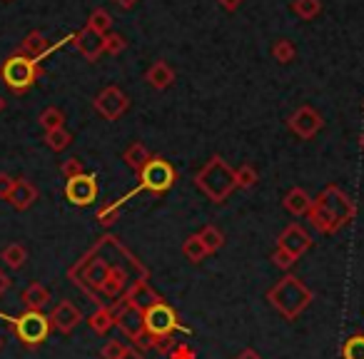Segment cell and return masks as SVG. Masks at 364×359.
I'll return each mask as SVG.
<instances>
[{
  "instance_id": "1",
  "label": "cell",
  "mask_w": 364,
  "mask_h": 359,
  "mask_svg": "<svg viewBox=\"0 0 364 359\" xmlns=\"http://www.w3.org/2000/svg\"><path fill=\"white\" fill-rule=\"evenodd\" d=\"M125 245L115 237V235H102L70 269H68V279L87 294L95 307H102V284L107 279V272L115 264V259L125 252Z\"/></svg>"
},
{
  "instance_id": "2",
  "label": "cell",
  "mask_w": 364,
  "mask_h": 359,
  "mask_svg": "<svg viewBox=\"0 0 364 359\" xmlns=\"http://www.w3.org/2000/svg\"><path fill=\"white\" fill-rule=\"evenodd\" d=\"M357 215V205L354 200L344 193L337 185H327L317 198L312 200V210H309L307 220L317 232L334 235L342 227H347Z\"/></svg>"
},
{
  "instance_id": "3",
  "label": "cell",
  "mask_w": 364,
  "mask_h": 359,
  "mask_svg": "<svg viewBox=\"0 0 364 359\" xmlns=\"http://www.w3.org/2000/svg\"><path fill=\"white\" fill-rule=\"evenodd\" d=\"M314 294L297 274H284L279 282H274L267 289V302L282 314L287 322H294L304 309L312 304Z\"/></svg>"
},
{
  "instance_id": "4",
  "label": "cell",
  "mask_w": 364,
  "mask_h": 359,
  "mask_svg": "<svg viewBox=\"0 0 364 359\" xmlns=\"http://www.w3.org/2000/svg\"><path fill=\"white\" fill-rule=\"evenodd\" d=\"M195 188L210 200V203L220 205L237 190L235 183V170L228 165V160H223L220 155H213L203 165V170L195 175Z\"/></svg>"
},
{
  "instance_id": "5",
  "label": "cell",
  "mask_w": 364,
  "mask_h": 359,
  "mask_svg": "<svg viewBox=\"0 0 364 359\" xmlns=\"http://www.w3.org/2000/svg\"><path fill=\"white\" fill-rule=\"evenodd\" d=\"M175 167L170 165V162L165 160V157L160 155H152L150 160H147V165L142 167L140 172H137V180L140 183L135 185V188L130 190V193H125L122 198H117L115 203H110L115 210H122V205L130 203L135 195L140 193H152V195H165L167 190L175 185Z\"/></svg>"
},
{
  "instance_id": "6",
  "label": "cell",
  "mask_w": 364,
  "mask_h": 359,
  "mask_svg": "<svg viewBox=\"0 0 364 359\" xmlns=\"http://www.w3.org/2000/svg\"><path fill=\"white\" fill-rule=\"evenodd\" d=\"M0 319H6L8 327L13 329L18 342H21L26 349H38L48 337H50V329H53L48 314L36 312V309H26V312L18 314V317H11V314L0 312Z\"/></svg>"
},
{
  "instance_id": "7",
  "label": "cell",
  "mask_w": 364,
  "mask_h": 359,
  "mask_svg": "<svg viewBox=\"0 0 364 359\" xmlns=\"http://www.w3.org/2000/svg\"><path fill=\"white\" fill-rule=\"evenodd\" d=\"M43 75H46L43 65H38L33 58L23 55V53H16V55L6 58L3 65H0V80L6 82L8 90L16 92V95L28 92Z\"/></svg>"
},
{
  "instance_id": "8",
  "label": "cell",
  "mask_w": 364,
  "mask_h": 359,
  "mask_svg": "<svg viewBox=\"0 0 364 359\" xmlns=\"http://www.w3.org/2000/svg\"><path fill=\"white\" fill-rule=\"evenodd\" d=\"M110 309L115 312V327L120 329L135 347L152 349V337L145 332V312H142V309L130 304L125 297L115 299V302L110 304Z\"/></svg>"
},
{
  "instance_id": "9",
  "label": "cell",
  "mask_w": 364,
  "mask_h": 359,
  "mask_svg": "<svg viewBox=\"0 0 364 359\" xmlns=\"http://www.w3.org/2000/svg\"><path fill=\"white\" fill-rule=\"evenodd\" d=\"M145 332L150 337H167V334H190V327L180 322V314L170 307L167 302H160L145 312Z\"/></svg>"
},
{
  "instance_id": "10",
  "label": "cell",
  "mask_w": 364,
  "mask_h": 359,
  "mask_svg": "<svg viewBox=\"0 0 364 359\" xmlns=\"http://www.w3.org/2000/svg\"><path fill=\"white\" fill-rule=\"evenodd\" d=\"M92 107H95V112L102 117V120L115 122L130 110V97H127L117 85H110V87H105V90L97 92L95 100H92Z\"/></svg>"
},
{
  "instance_id": "11",
  "label": "cell",
  "mask_w": 364,
  "mask_h": 359,
  "mask_svg": "<svg viewBox=\"0 0 364 359\" xmlns=\"http://www.w3.org/2000/svg\"><path fill=\"white\" fill-rule=\"evenodd\" d=\"M287 127L302 140H312L319 130L324 127V120L312 105H302L287 117Z\"/></svg>"
},
{
  "instance_id": "12",
  "label": "cell",
  "mask_w": 364,
  "mask_h": 359,
  "mask_svg": "<svg viewBox=\"0 0 364 359\" xmlns=\"http://www.w3.org/2000/svg\"><path fill=\"white\" fill-rule=\"evenodd\" d=\"M312 245H314L312 235H309L307 230L297 223L287 225L277 237V247L284 250V252H289L294 259H299L302 254H307L309 250H312Z\"/></svg>"
},
{
  "instance_id": "13",
  "label": "cell",
  "mask_w": 364,
  "mask_h": 359,
  "mask_svg": "<svg viewBox=\"0 0 364 359\" xmlns=\"http://www.w3.org/2000/svg\"><path fill=\"white\" fill-rule=\"evenodd\" d=\"M65 198L70 200L73 205H77V208H87V205L95 203V198H97L95 175L82 172V175H77V177H70L65 183Z\"/></svg>"
},
{
  "instance_id": "14",
  "label": "cell",
  "mask_w": 364,
  "mask_h": 359,
  "mask_svg": "<svg viewBox=\"0 0 364 359\" xmlns=\"http://www.w3.org/2000/svg\"><path fill=\"white\" fill-rule=\"evenodd\" d=\"M48 319H50L53 329H58L60 334H70L73 329L82 322V312L70 302V299H63V302H58L55 307H53V312L48 314Z\"/></svg>"
},
{
  "instance_id": "15",
  "label": "cell",
  "mask_w": 364,
  "mask_h": 359,
  "mask_svg": "<svg viewBox=\"0 0 364 359\" xmlns=\"http://www.w3.org/2000/svg\"><path fill=\"white\" fill-rule=\"evenodd\" d=\"M70 43L75 45V50L80 53L82 58H85L87 63H97V58L102 55V36H97L95 31H90V28H82V31L73 33Z\"/></svg>"
},
{
  "instance_id": "16",
  "label": "cell",
  "mask_w": 364,
  "mask_h": 359,
  "mask_svg": "<svg viewBox=\"0 0 364 359\" xmlns=\"http://www.w3.org/2000/svg\"><path fill=\"white\" fill-rule=\"evenodd\" d=\"M125 299L130 304H135L137 309H142V312H147V309L155 307V304L165 302V299H162L160 294H157L155 289L150 287V282H147V279H137V282L132 284L130 289H127Z\"/></svg>"
},
{
  "instance_id": "17",
  "label": "cell",
  "mask_w": 364,
  "mask_h": 359,
  "mask_svg": "<svg viewBox=\"0 0 364 359\" xmlns=\"http://www.w3.org/2000/svg\"><path fill=\"white\" fill-rule=\"evenodd\" d=\"M36 200H38V188H36V185H33L31 180H26V177L16 180V190H13V195H11V200H8V203H11L18 213H26V210H31L33 205H36Z\"/></svg>"
},
{
  "instance_id": "18",
  "label": "cell",
  "mask_w": 364,
  "mask_h": 359,
  "mask_svg": "<svg viewBox=\"0 0 364 359\" xmlns=\"http://www.w3.org/2000/svg\"><path fill=\"white\" fill-rule=\"evenodd\" d=\"M312 200L314 198H309V193L304 188H292L287 195H284L282 205L289 215H294V218H307L309 210H312Z\"/></svg>"
},
{
  "instance_id": "19",
  "label": "cell",
  "mask_w": 364,
  "mask_h": 359,
  "mask_svg": "<svg viewBox=\"0 0 364 359\" xmlns=\"http://www.w3.org/2000/svg\"><path fill=\"white\" fill-rule=\"evenodd\" d=\"M145 80L150 82V87H155V90H167V87L175 82V70H172L165 60H155L147 68Z\"/></svg>"
},
{
  "instance_id": "20",
  "label": "cell",
  "mask_w": 364,
  "mask_h": 359,
  "mask_svg": "<svg viewBox=\"0 0 364 359\" xmlns=\"http://www.w3.org/2000/svg\"><path fill=\"white\" fill-rule=\"evenodd\" d=\"M21 299H23V304H26L28 309L43 312V307L50 302V289L43 287L41 282H33V284H28V287L23 289V297Z\"/></svg>"
},
{
  "instance_id": "21",
  "label": "cell",
  "mask_w": 364,
  "mask_h": 359,
  "mask_svg": "<svg viewBox=\"0 0 364 359\" xmlns=\"http://www.w3.org/2000/svg\"><path fill=\"white\" fill-rule=\"evenodd\" d=\"M87 324H90V329L95 334H107L112 327H115V312H112L107 304H102V307H95V312L87 317Z\"/></svg>"
},
{
  "instance_id": "22",
  "label": "cell",
  "mask_w": 364,
  "mask_h": 359,
  "mask_svg": "<svg viewBox=\"0 0 364 359\" xmlns=\"http://www.w3.org/2000/svg\"><path fill=\"white\" fill-rule=\"evenodd\" d=\"M150 157H152L150 150H147L142 142H132V145L122 152V160H125V165L130 167V170H135V172H140L142 167L147 165V160H150Z\"/></svg>"
},
{
  "instance_id": "23",
  "label": "cell",
  "mask_w": 364,
  "mask_h": 359,
  "mask_svg": "<svg viewBox=\"0 0 364 359\" xmlns=\"http://www.w3.org/2000/svg\"><path fill=\"white\" fill-rule=\"evenodd\" d=\"M182 254H185V257H188L193 264H198V262H203V259L210 257L208 247L203 245L200 235H190V237L185 240V242H182Z\"/></svg>"
},
{
  "instance_id": "24",
  "label": "cell",
  "mask_w": 364,
  "mask_h": 359,
  "mask_svg": "<svg viewBox=\"0 0 364 359\" xmlns=\"http://www.w3.org/2000/svg\"><path fill=\"white\" fill-rule=\"evenodd\" d=\"M0 257H3V262H6L11 269H21L23 264L28 262V250L23 247V245L13 242V245H8V247L0 250Z\"/></svg>"
},
{
  "instance_id": "25",
  "label": "cell",
  "mask_w": 364,
  "mask_h": 359,
  "mask_svg": "<svg viewBox=\"0 0 364 359\" xmlns=\"http://www.w3.org/2000/svg\"><path fill=\"white\" fill-rule=\"evenodd\" d=\"M200 240H203V245L208 247V252L210 254H215L218 250H223V245H225V235H223V230H218L215 225H205L203 230H200Z\"/></svg>"
},
{
  "instance_id": "26",
  "label": "cell",
  "mask_w": 364,
  "mask_h": 359,
  "mask_svg": "<svg viewBox=\"0 0 364 359\" xmlns=\"http://www.w3.org/2000/svg\"><path fill=\"white\" fill-rule=\"evenodd\" d=\"M292 13L299 21H312L322 13V0H292Z\"/></svg>"
},
{
  "instance_id": "27",
  "label": "cell",
  "mask_w": 364,
  "mask_h": 359,
  "mask_svg": "<svg viewBox=\"0 0 364 359\" xmlns=\"http://www.w3.org/2000/svg\"><path fill=\"white\" fill-rule=\"evenodd\" d=\"M87 28L95 31L97 36H107L112 28V16L105 11V8H95V11L90 13V18H87Z\"/></svg>"
},
{
  "instance_id": "28",
  "label": "cell",
  "mask_w": 364,
  "mask_h": 359,
  "mask_svg": "<svg viewBox=\"0 0 364 359\" xmlns=\"http://www.w3.org/2000/svg\"><path fill=\"white\" fill-rule=\"evenodd\" d=\"M46 145L50 147L53 152H63L73 145V135L65 130V127H58V130L46 132Z\"/></svg>"
},
{
  "instance_id": "29",
  "label": "cell",
  "mask_w": 364,
  "mask_h": 359,
  "mask_svg": "<svg viewBox=\"0 0 364 359\" xmlns=\"http://www.w3.org/2000/svg\"><path fill=\"white\" fill-rule=\"evenodd\" d=\"M38 120H41V127L46 132H50V130H58V127H63L65 125V115H63V110L60 107H46V110L41 112V117H38Z\"/></svg>"
},
{
  "instance_id": "30",
  "label": "cell",
  "mask_w": 364,
  "mask_h": 359,
  "mask_svg": "<svg viewBox=\"0 0 364 359\" xmlns=\"http://www.w3.org/2000/svg\"><path fill=\"white\" fill-rule=\"evenodd\" d=\"M294 55H297V48H294L292 41H287V38H279V41H274L272 45V58L277 63H282V65H287V63L294 60Z\"/></svg>"
},
{
  "instance_id": "31",
  "label": "cell",
  "mask_w": 364,
  "mask_h": 359,
  "mask_svg": "<svg viewBox=\"0 0 364 359\" xmlns=\"http://www.w3.org/2000/svg\"><path fill=\"white\" fill-rule=\"evenodd\" d=\"M257 180H259V175L252 165H242L235 170V183H237L240 190H252L255 185H257Z\"/></svg>"
},
{
  "instance_id": "32",
  "label": "cell",
  "mask_w": 364,
  "mask_h": 359,
  "mask_svg": "<svg viewBox=\"0 0 364 359\" xmlns=\"http://www.w3.org/2000/svg\"><path fill=\"white\" fill-rule=\"evenodd\" d=\"M342 359H364V334H352L342 344Z\"/></svg>"
},
{
  "instance_id": "33",
  "label": "cell",
  "mask_w": 364,
  "mask_h": 359,
  "mask_svg": "<svg viewBox=\"0 0 364 359\" xmlns=\"http://www.w3.org/2000/svg\"><path fill=\"white\" fill-rule=\"evenodd\" d=\"M125 48H127V41L120 33H107V36H102V50H105L107 55H120Z\"/></svg>"
},
{
  "instance_id": "34",
  "label": "cell",
  "mask_w": 364,
  "mask_h": 359,
  "mask_svg": "<svg viewBox=\"0 0 364 359\" xmlns=\"http://www.w3.org/2000/svg\"><path fill=\"white\" fill-rule=\"evenodd\" d=\"M177 347L175 334H167V337H152V349L162 357H170V352Z\"/></svg>"
},
{
  "instance_id": "35",
  "label": "cell",
  "mask_w": 364,
  "mask_h": 359,
  "mask_svg": "<svg viewBox=\"0 0 364 359\" xmlns=\"http://www.w3.org/2000/svg\"><path fill=\"white\" fill-rule=\"evenodd\" d=\"M60 172L65 175V180H70V177L82 175V172H85V167H82L80 157H68V160L60 162Z\"/></svg>"
},
{
  "instance_id": "36",
  "label": "cell",
  "mask_w": 364,
  "mask_h": 359,
  "mask_svg": "<svg viewBox=\"0 0 364 359\" xmlns=\"http://www.w3.org/2000/svg\"><path fill=\"white\" fill-rule=\"evenodd\" d=\"M272 264L274 267H279V269H284V272H289V269L297 264V259L292 257L289 252H284V250H279V247H274V252H272Z\"/></svg>"
},
{
  "instance_id": "37",
  "label": "cell",
  "mask_w": 364,
  "mask_h": 359,
  "mask_svg": "<svg viewBox=\"0 0 364 359\" xmlns=\"http://www.w3.org/2000/svg\"><path fill=\"white\" fill-rule=\"evenodd\" d=\"M125 352H127L125 344L117 342V339H110V342L100 349V357L102 359H122V354H125Z\"/></svg>"
},
{
  "instance_id": "38",
  "label": "cell",
  "mask_w": 364,
  "mask_h": 359,
  "mask_svg": "<svg viewBox=\"0 0 364 359\" xmlns=\"http://www.w3.org/2000/svg\"><path fill=\"white\" fill-rule=\"evenodd\" d=\"M117 220H120V210H115L112 205H105V208L97 210V223H100L102 227H112Z\"/></svg>"
},
{
  "instance_id": "39",
  "label": "cell",
  "mask_w": 364,
  "mask_h": 359,
  "mask_svg": "<svg viewBox=\"0 0 364 359\" xmlns=\"http://www.w3.org/2000/svg\"><path fill=\"white\" fill-rule=\"evenodd\" d=\"M13 190H16V177L0 172V200H11Z\"/></svg>"
},
{
  "instance_id": "40",
  "label": "cell",
  "mask_w": 364,
  "mask_h": 359,
  "mask_svg": "<svg viewBox=\"0 0 364 359\" xmlns=\"http://www.w3.org/2000/svg\"><path fill=\"white\" fill-rule=\"evenodd\" d=\"M170 359H198V354L188 342H177V347L170 352Z\"/></svg>"
},
{
  "instance_id": "41",
  "label": "cell",
  "mask_w": 364,
  "mask_h": 359,
  "mask_svg": "<svg viewBox=\"0 0 364 359\" xmlns=\"http://www.w3.org/2000/svg\"><path fill=\"white\" fill-rule=\"evenodd\" d=\"M218 3H220V8L228 13H235L240 6H242V0H218Z\"/></svg>"
},
{
  "instance_id": "42",
  "label": "cell",
  "mask_w": 364,
  "mask_h": 359,
  "mask_svg": "<svg viewBox=\"0 0 364 359\" xmlns=\"http://www.w3.org/2000/svg\"><path fill=\"white\" fill-rule=\"evenodd\" d=\"M11 284H13V279L8 277V274L3 272V269H0V297H3V294H6L8 289H11Z\"/></svg>"
},
{
  "instance_id": "43",
  "label": "cell",
  "mask_w": 364,
  "mask_h": 359,
  "mask_svg": "<svg viewBox=\"0 0 364 359\" xmlns=\"http://www.w3.org/2000/svg\"><path fill=\"white\" fill-rule=\"evenodd\" d=\"M112 3H115L120 11H132V8H135L140 0H112Z\"/></svg>"
},
{
  "instance_id": "44",
  "label": "cell",
  "mask_w": 364,
  "mask_h": 359,
  "mask_svg": "<svg viewBox=\"0 0 364 359\" xmlns=\"http://www.w3.org/2000/svg\"><path fill=\"white\" fill-rule=\"evenodd\" d=\"M122 359H145V354H142V352H137L135 347H127V352L122 354Z\"/></svg>"
},
{
  "instance_id": "45",
  "label": "cell",
  "mask_w": 364,
  "mask_h": 359,
  "mask_svg": "<svg viewBox=\"0 0 364 359\" xmlns=\"http://www.w3.org/2000/svg\"><path fill=\"white\" fill-rule=\"evenodd\" d=\"M235 359H262V357H259V354L255 352V349H242V352H240Z\"/></svg>"
},
{
  "instance_id": "46",
  "label": "cell",
  "mask_w": 364,
  "mask_h": 359,
  "mask_svg": "<svg viewBox=\"0 0 364 359\" xmlns=\"http://www.w3.org/2000/svg\"><path fill=\"white\" fill-rule=\"evenodd\" d=\"M6 110V100H3V95H0V112Z\"/></svg>"
},
{
  "instance_id": "47",
  "label": "cell",
  "mask_w": 364,
  "mask_h": 359,
  "mask_svg": "<svg viewBox=\"0 0 364 359\" xmlns=\"http://www.w3.org/2000/svg\"><path fill=\"white\" fill-rule=\"evenodd\" d=\"M359 145H362V150H364V135H362V140H359Z\"/></svg>"
},
{
  "instance_id": "48",
  "label": "cell",
  "mask_w": 364,
  "mask_h": 359,
  "mask_svg": "<svg viewBox=\"0 0 364 359\" xmlns=\"http://www.w3.org/2000/svg\"><path fill=\"white\" fill-rule=\"evenodd\" d=\"M0 347H3V337H0Z\"/></svg>"
}]
</instances>
